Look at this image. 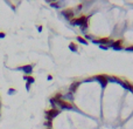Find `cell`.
<instances>
[{
	"label": "cell",
	"mask_w": 133,
	"mask_h": 129,
	"mask_svg": "<svg viewBox=\"0 0 133 129\" xmlns=\"http://www.w3.org/2000/svg\"><path fill=\"white\" fill-rule=\"evenodd\" d=\"M59 114H60V110H57V109L53 108V109H50V110H47V112H46V117H47V120H48V121H51V120H53L54 117H56Z\"/></svg>",
	"instance_id": "cell-2"
},
{
	"label": "cell",
	"mask_w": 133,
	"mask_h": 129,
	"mask_svg": "<svg viewBox=\"0 0 133 129\" xmlns=\"http://www.w3.org/2000/svg\"><path fill=\"white\" fill-rule=\"evenodd\" d=\"M48 128H51V121H46V123H44Z\"/></svg>",
	"instance_id": "cell-15"
},
{
	"label": "cell",
	"mask_w": 133,
	"mask_h": 129,
	"mask_svg": "<svg viewBox=\"0 0 133 129\" xmlns=\"http://www.w3.org/2000/svg\"><path fill=\"white\" fill-rule=\"evenodd\" d=\"M112 48L116 49V51H119L123 48V40H117V41H113L112 42Z\"/></svg>",
	"instance_id": "cell-6"
},
{
	"label": "cell",
	"mask_w": 133,
	"mask_h": 129,
	"mask_svg": "<svg viewBox=\"0 0 133 129\" xmlns=\"http://www.w3.org/2000/svg\"><path fill=\"white\" fill-rule=\"evenodd\" d=\"M112 42L113 41L110 38H102V39H98V40H94V43H99V45H105V46H107L109 43L112 45Z\"/></svg>",
	"instance_id": "cell-4"
},
{
	"label": "cell",
	"mask_w": 133,
	"mask_h": 129,
	"mask_svg": "<svg viewBox=\"0 0 133 129\" xmlns=\"http://www.w3.org/2000/svg\"><path fill=\"white\" fill-rule=\"evenodd\" d=\"M77 40H78V42H81V43H83V45H88V41H86L84 38H82V36H78Z\"/></svg>",
	"instance_id": "cell-12"
},
{
	"label": "cell",
	"mask_w": 133,
	"mask_h": 129,
	"mask_svg": "<svg viewBox=\"0 0 133 129\" xmlns=\"http://www.w3.org/2000/svg\"><path fill=\"white\" fill-rule=\"evenodd\" d=\"M57 104H59V106H60L62 109H72V108H74V106H72L71 103L66 102V101H62V100L57 101Z\"/></svg>",
	"instance_id": "cell-5"
},
{
	"label": "cell",
	"mask_w": 133,
	"mask_h": 129,
	"mask_svg": "<svg viewBox=\"0 0 133 129\" xmlns=\"http://www.w3.org/2000/svg\"><path fill=\"white\" fill-rule=\"evenodd\" d=\"M78 86H79V82H74V83L70 86V93H75L76 89L78 88Z\"/></svg>",
	"instance_id": "cell-10"
},
{
	"label": "cell",
	"mask_w": 133,
	"mask_h": 129,
	"mask_svg": "<svg viewBox=\"0 0 133 129\" xmlns=\"http://www.w3.org/2000/svg\"><path fill=\"white\" fill-rule=\"evenodd\" d=\"M8 93H9V94H13V93H15V90H14V89H9Z\"/></svg>",
	"instance_id": "cell-19"
},
{
	"label": "cell",
	"mask_w": 133,
	"mask_h": 129,
	"mask_svg": "<svg viewBox=\"0 0 133 129\" xmlns=\"http://www.w3.org/2000/svg\"><path fill=\"white\" fill-rule=\"evenodd\" d=\"M100 48H102V49H107V48H109V46H105V45H100Z\"/></svg>",
	"instance_id": "cell-16"
},
{
	"label": "cell",
	"mask_w": 133,
	"mask_h": 129,
	"mask_svg": "<svg viewBox=\"0 0 133 129\" xmlns=\"http://www.w3.org/2000/svg\"><path fill=\"white\" fill-rule=\"evenodd\" d=\"M62 14L66 17L68 20H72V17H74V11H72V9H66V11H62Z\"/></svg>",
	"instance_id": "cell-7"
},
{
	"label": "cell",
	"mask_w": 133,
	"mask_h": 129,
	"mask_svg": "<svg viewBox=\"0 0 133 129\" xmlns=\"http://www.w3.org/2000/svg\"><path fill=\"white\" fill-rule=\"evenodd\" d=\"M71 24H72V25H76V26H81V27H83L85 24H89V20H88V17L83 15V17H81V18H78V19L72 20Z\"/></svg>",
	"instance_id": "cell-1"
},
{
	"label": "cell",
	"mask_w": 133,
	"mask_h": 129,
	"mask_svg": "<svg viewBox=\"0 0 133 129\" xmlns=\"http://www.w3.org/2000/svg\"><path fill=\"white\" fill-rule=\"evenodd\" d=\"M123 87H124L125 89H129L131 93H133V85L130 83L129 81H123Z\"/></svg>",
	"instance_id": "cell-8"
},
{
	"label": "cell",
	"mask_w": 133,
	"mask_h": 129,
	"mask_svg": "<svg viewBox=\"0 0 133 129\" xmlns=\"http://www.w3.org/2000/svg\"><path fill=\"white\" fill-rule=\"evenodd\" d=\"M26 89H27V90H29V89H31V85H29L28 82H27V85H26Z\"/></svg>",
	"instance_id": "cell-17"
},
{
	"label": "cell",
	"mask_w": 133,
	"mask_h": 129,
	"mask_svg": "<svg viewBox=\"0 0 133 129\" xmlns=\"http://www.w3.org/2000/svg\"><path fill=\"white\" fill-rule=\"evenodd\" d=\"M22 70H23V72L26 73V75H27V74H31V73L33 72V67H32L31 64H26V66L22 67Z\"/></svg>",
	"instance_id": "cell-9"
},
{
	"label": "cell",
	"mask_w": 133,
	"mask_h": 129,
	"mask_svg": "<svg viewBox=\"0 0 133 129\" xmlns=\"http://www.w3.org/2000/svg\"><path fill=\"white\" fill-rule=\"evenodd\" d=\"M48 129H51V128H48Z\"/></svg>",
	"instance_id": "cell-22"
},
{
	"label": "cell",
	"mask_w": 133,
	"mask_h": 129,
	"mask_svg": "<svg viewBox=\"0 0 133 129\" xmlns=\"http://www.w3.org/2000/svg\"><path fill=\"white\" fill-rule=\"evenodd\" d=\"M5 36H6L5 33H0V38H5Z\"/></svg>",
	"instance_id": "cell-21"
},
{
	"label": "cell",
	"mask_w": 133,
	"mask_h": 129,
	"mask_svg": "<svg viewBox=\"0 0 133 129\" xmlns=\"http://www.w3.org/2000/svg\"><path fill=\"white\" fill-rule=\"evenodd\" d=\"M54 99H55V100H56V101H60V100H61V99H62V94H56V95H55V97H54Z\"/></svg>",
	"instance_id": "cell-14"
},
{
	"label": "cell",
	"mask_w": 133,
	"mask_h": 129,
	"mask_svg": "<svg viewBox=\"0 0 133 129\" xmlns=\"http://www.w3.org/2000/svg\"><path fill=\"white\" fill-rule=\"evenodd\" d=\"M51 6H53V7H59L60 5H59V4H51Z\"/></svg>",
	"instance_id": "cell-20"
},
{
	"label": "cell",
	"mask_w": 133,
	"mask_h": 129,
	"mask_svg": "<svg viewBox=\"0 0 133 129\" xmlns=\"http://www.w3.org/2000/svg\"><path fill=\"white\" fill-rule=\"evenodd\" d=\"M126 51H133V46H130V47H127V48H126Z\"/></svg>",
	"instance_id": "cell-18"
},
{
	"label": "cell",
	"mask_w": 133,
	"mask_h": 129,
	"mask_svg": "<svg viewBox=\"0 0 133 129\" xmlns=\"http://www.w3.org/2000/svg\"><path fill=\"white\" fill-rule=\"evenodd\" d=\"M69 48H70V51H72V52H77V45L74 43V42H70Z\"/></svg>",
	"instance_id": "cell-11"
},
{
	"label": "cell",
	"mask_w": 133,
	"mask_h": 129,
	"mask_svg": "<svg viewBox=\"0 0 133 129\" xmlns=\"http://www.w3.org/2000/svg\"><path fill=\"white\" fill-rule=\"evenodd\" d=\"M96 80L99 82L100 86H102L103 88L106 87V85H107V76H106V75H97V76H96Z\"/></svg>",
	"instance_id": "cell-3"
},
{
	"label": "cell",
	"mask_w": 133,
	"mask_h": 129,
	"mask_svg": "<svg viewBox=\"0 0 133 129\" xmlns=\"http://www.w3.org/2000/svg\"><path fill=\"white\" fill-rule=\"evenodd\" d=\"M27 81H28V83L31 85V83H34V77H32V76H27Z\"/></svg>",
	"instance_id": "cell-13"
}]
</instances>
